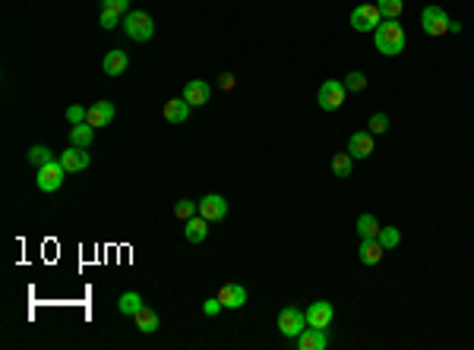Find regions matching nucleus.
Returning a JSON list of instances; mask_svg holds the SVG:
<instances>
[{"instance_id": "8", "label": "nucleus", "mask_w": 474, "mask_h": 350, "mask_svg": "<svg viewBox=\"0 0 474 350\" xmlns=\"http://www.w3.org/2000/svg\"><path fill=\"white\" fill-rule=\"evenodd\" d=\"M199 215H203L205 221H225V215H228V199L219 193H209L199 199Z\"/></svg>"}, {"instance_id": "17", "label": "nucleus", "mask_w": 474, "mask_h": 350, "mask_svg": "<svg viewBox=\"0 0 474 350\" xmlns=\"http://www.w3.org/2000/svg\"><path fill=\"white\" fill-rule=\"evenodd\" d=\"M187 117H190V101L184 95L171 98V101H164V120H168V123H184Z\"/></svg>"}, {"instance_id": "29", "label": "nucleus", "mask_w": 474, "mask_h": 350, "mask_svg": "<svg viewBox=\"0 0 474 350\" xmlns=\"http://www.w3.org/2000/svg\"><path fill=\"white\" fill-rule=\"evenodd\" d=\"M86 120H89V107H82V105H70V107H66V123H70V126L86 123Z\"/></svg>"}, {"instance_id": "11", "label": "nucleus", "mask_w": 474, "mask_h": 350, "mask_svg": "<svg viewBox=\"0 0 474 350\" xmlns=\"http://www.w3.org/2000/svg\"><path fill=\"white\" fill-rule=\"evenodd\" d=\"M60 164H64V167H66V174L86 171V167H89V148L66 146V152H60Z\"/></svg>"}, {"instance_id": "7", "label": "nucleus", "mask_w": 474, "mask_h": 350, "mask_svg": "<svg viewBox=\"0 0 474 350\" xmlns=\"http://www.w3.org/2000/svg\"><path fill=\"white\" fill-rule=\"evenodd\" d=\"M307 328V312L297 310V306H285V310L278 312V332L285 334V338H297V334Z\"/></svg>"}, {"instance_id": "33", "label": "nucleus", "mask_w": 474, "mask_h": 350, "mask_svg": "<svg viewBox=\"0 0 474 350\" xmlns=\"http://www.w3.org/2000/svg\"><path fill=\"white\" fill-rule=\"evenodd\" d=\"M101 10H114V13L127 16L130 13V0H101Z\"/></svg>"}, {"instance_id": "26", "label": "nucleus", "mask_w": 474, "mask_h": 350, "mask_svg": "<svg viewBox=\"0 0 474 350\" xmlns=\"http://www.w3.org/2000/svg\"><path fill=\"white\" fill-rule=\"evenodd\" d=\"M376 7H379L383 19H399L405 10V0H376Z\"/></svg>"}, {"instance_id": "35", "label": "nucleus", "mask_w": 474, "mask_h": 350, "mask_svg": "<svg viewBox=\"0 0 474 350\" xmlns=\"http://www.w3.org/2000/svg\"><path fill=\"white\" fill-rule=\"evenodd\" d=\"M219 89H221V92H231V89H234V73H221Z\"/></svg>"}, {"instance_id": "6", "label": "nucleus", "mask_w": 474, "mask_h": 350, "mask_svg": "<svg viewBox=\"0 0 474 350\" xmlns=\"http://www.w3.org/2000/svg\"><path fill=\"white\" fill-rule=\"evenodd\" d=\"M383 23V13L376 3H360L351 10V29L354 32H376V25Z\"/></svg>"}, {"instance_id": "13", "label": "nucleus", "mask_w": 474, "mask_h": 350, "mask_svg": "<svg viewBox=\"0 0 474 350\" xmlns=\"http://www.w3.org/2000/svg\"><path fill=\"white\" fill-rule=\"evenodd\" d=\"M184 98L190 101V107L197 105V107H203L209 98H212V85L209 82H203V79H193V82H187L184 85Z\"/></svg>"}, {"instance_id": "34", "label": "nucleus", "mask_w": 474, "mask_h": 350, "mask_svg": "<svg viewBox=\"0 0 474 350\" xmlns=\"http://www.w3.org/2000/svg\"><path fill=\"white\" fill-rule=\"evenodd\" d=\"M221 310H225V306H221V300H219V297H209V300L203 303V312H205V316H219Z\"/></svg>"}, {"instance_id": "27", "label": "nucleus", "mask_w": 474, "mask_h": 350, "mask_svg": "<svg viewBox=\"0 0 474 350\" xmlns=\"http://www.w3.org/2000/svg\"><path fill=\"white\" fill-rule=\"evenodd\" d=\"M197 212H199V202H193V199H177V202H174V215H177L180 221L193 218Z\"/></svg>"}, {"instance_id": "21", "label": "nucleus", "mask_w": 474, "mask_h": 350, "mask_svg": "<svg viewBox=\"0 0 474 350\" xmlns=\"http://www.w3.org/2000/svg\"><path fill=\"white\" fill-rule=\"evenodd\" d=\"M117 310H121L123 316H136V312L142 310V297H139L136 291L121 293V300H117Z\"/></svg>"}, {"instance_id": "5", "label": "nucleus", "mask_w": 474, "mask_h": 350, "mask_svg": "<svg viewBox=\"0 0 474 350\" xmlns=\"http://www.w3.org/2000/svg\"><path fill=\"white\" fill-rule=\"evenodd\" d=\"M345 95H348V89H345L342 79H326L316 92V101L323 111H338L345 105Z\"/></svg>"}, {"instance_id": "19", "label": "nucleus", "mask_w": 474, "mask_h": 350, "mask_svg": "<svg viewBox=\"0 0 474 350\" xmlns=\"http://www.w3.org/2000/svg\"><path fill=\"white\" fill-rule=\"evenodd\" d=\"M105 73L108 76H121V73H127V66H130V57H127V54H123L121 48L117 51H108L105 54Z\"/></svg>"}, {"instance_id": "2", "label": "nucleus", "mask_w": 474, "mask_h": 350, "mask_svg": "<svg viewBox=\"0 0 474 350\" xmlns=\"http://www.w3.org/2000/svg\"><path fill=\"white\" fill-rule=\"evenodd\" d=\"M123 32H127V38H133V41H149L155 35V23H152V16L142 13V10H130V13L123 16Z\"/></svg>"}, {"instance_id": "31", "label": "nucleus", "mask_w": 474, "mask_h": 350, "mask_svg": "<svg viewBox=\"0 0 474 350\" xmlns=\"http://www.w3.org/2000/svg\"><path fill=\"white\" fill-rule=\"evenodd\" d=\"M386 130H389V114L379 111V114L370 117V133H373V136H379V133H386Z\"/></svg>"}, {"instance_id": "1", "label": "nucleus", "mask_w": 474, "mask_h": 350, "mask_svg": "<svg viewBox=\"0 0 474 350\" xmlns=\"http://www.w3.org/2000/svg\"><path fill=\"white\" fill-rule=\"evenodd\" d=\"M373 41H376V51H379V54H386V57H395V54H401V51H405V44H408V35H405V29L399 25V19H383V23L376 25Z\"/></svg>"}, {"instance_id": "18", "label": "nucleus", "mask_w": 474, "mask_h": 350, "mask_svg": "<svg viewBox=\"0 0 474 350\" xmlns=\"http://www.w3.org/2000/svg\"><path fill=\"white\" fill-rule=\"evenodd\" d=\"M358 256H360V262H364V265H379V262H383V256H386V250L379 246V240H360Z\"/></svg>"}, {"instance_id": "32", "label": "nucleus", "mask_w": 474, "mask_h": 350, "mask_svg": "<svg viewBox=\"0 0 474 350\" xmlns=\"http://www.w3.org/2000/svg\"><path fill=\"white\" fill-rule=\"evenodd\" d=\"M101 29H117V25H123L121 23V13H114V10H101Z\"/></svg>"}, {"instance_id": "9", "label": "nucleus", "mask_w": 474, "mask_h": 350, "mask_svg": "<svg viewBox=\"0 0 474 350\" xmlns=\"http://www.w3.org/2000/svg\"><path fill=\"white\" fill-rule=\"evenodd\" d=\"M303 312H307V325H313V328H329L332 325V319H336V310H332V303L329 300L310 303Z\"/></svg>"}, {"instance_id": "14", "label": "nucleus", "mask_w": 474, "mask_h": 350, "mask_svg": "<svg viewBox=\"0 0 474 350\" xmlns=\"http://www.w3.org/2000/svg\"><path fill=\"white\" fill-rule=\"evenodd\" d=\"M209 224H212V221H205L203 215H193V218H187L184 221V237H187L190 243H203L205 237H209Z\"/></svg>"}, {"instance_id": "20", "label": "nucleus", "mask_w": 474, "mask_h": 350, "mask_svg": "<svg viewBox=\"0 0 474 350\" xmlns=\"http://www.w3.org/2000/svg\"><path fill=\"white\" fill-rule=\"evenodd\" d=\"M92 139H95V126H89V123H76V126H70V146L89 148Z\"/></svg>"}, {"instance_id": "28", "label": "nucleus", "mask_w": 474, "mask_h": 350, "mask_svg": "<svg viewBox=\"0 0 474 350\" xmlns=\"http://www.w3.org/2000/svg\"><path fill=\"white\" fill-rule=\"evenodd\" d=\"M29 161H32L35 167H41V164L54 161V155H51V148H48V146H32V148H29Z\"/></svg>"}, {"instance_id": "30", "label": "nucleus", "mask_w": 474, "mask_h": 350, "mask_svg": "<svg viewBox=\"0 0 474 350\" xmlns=\"http://www.w3.org/2000/svg\"><path fill=\"white\" fill-rule=\"evenodd\" d=\"M345 89H348V92H364V89H367V76L358 73V70L348 73V76H345Z\"/></svg>"}, {"instance_id": "4", "label": "nucleus", "mask_w": 474, "mask_h": 350, "mask_svg": "<svg viewBox=\"0 0 474 350\" xmlns=\"http://www.w3.org/2000/svg\"><path fill=\"white\" fill-rule=\"evenodd\" d=\"M64 177H66V167L58 161H48L38 167V177H35V183H38L41 193H58L60 187H64Z\"/></svg>"}, {"instance_id": "3", "label": "nucleus", "mask_w": 474, "mask_h": 350, "mask_svg": "<svg viewBox=\"0 0 474 350\" xmlns=\"http://www.w3.org/2000/svg\"><path fill=\"white\" fill-rule=\"evenodd\" d=\"M449 13L442 7H436V3H430V7H424V13H421V29H424L430 38H440V35L449 32Z\"/></svg>"}, {"instance_id": "10", "label": "nucleus", "mask_w": 474, "mask_h": 350, "mask_svg": "<svg viewBox=\"0 0 474 350\" xmlns=\"http://www.w3.org/2000/svg\"><path fill=\"white\" fill-rule=\"evenodd\" d=\"M348 155L358 161V158H370L373 155V133L370 130H358L351 133V139H348Z\"/></svg>"}, {"instance_id": "25", "label": "nucleus", "mask_w": 474, "mask_h": 350, "mask_svg": "<svg viewBox=\"0 0 474 350\" xmlns=\"http://www.w3.org/2000/svg\"><path fill=\"white\" fill-rule=\"evenodd\" d=\"M376 240H379V246H383L386 253H389V250H395V246L401 243V230L399 228H379Z\"/></svg>"}, {"instance_id": "12", "label": "nucleus", "mask_w": 474, "mask_h": 350, "mask_svg": "<svg viewBox=\"0 0 474 350\" xmlns=\"http://www.w3.org/2000/svg\"><path fill=\"white\" fill-rule=\"evenodd\" d=\"M295 341H297V347H301V350H326L329 338H326V328L307 325V328H303V332L295 338Z\"/></svg>"}, {"instance_id": "22", "label": "nucleus", "mask_w": 474, "mask_h": 350, "mask_svg": "<svg viewBox=\"0 0 474 350\" xmlns=\"http://www.w3.org/2000/svg\"><path fill=\"white\" fill-rule=\"evenodd\" d=\"M133 319H136V328H139V332H142V334H152V332H158V316H155V312H152V310H146V306H142V310H139Z\"/></svg>"}, {"instance_id": "23", "label": "nucleus", "mask_w": 474, "mask_h": 350, "mask_svg": "<svg viewBox=\"0 0 474 350\" xmlns=\"http://www.w3.org/2000/svg\"><path fill=\"white\" fill-rule=\"evenodd\" d=\"M358 234H360V240H376V234H379V221H376L373 215H360L358 218Z\"/></svg>"}, {"instance_id": "24", "label": "nucleus", "mask_w": 474, "mask_h": 350, "mask_svg": "<svg viewBox=\"0 0 474 350\" xmlns=\"http://www.w3.org/2000/svg\"><path fill=\"white\" fill-rule=\"evenodd\" d=\"M351 171H354V158L348 155V152H338V155L332 158V174H336V177H351Z\"/></svg>"}, {"instance_id": "15", "label": "nucleus", "mask_w": 474, "mask_h": 350, "mask_svg": "<svg viewBox=\"0 0 474 350\" xmlns=\"http://www.w3.org/2000/svg\"><path fill=\"white\" fill-rule=\"evenodd\" d=\"M219 300H221V306L225 310H240L247 303V287H240V284H225L219 291Z\"/></svg>"}, {"instance_id": "16", "label": "nucleus", "mask_w": 474, "mask_h": 350, "mask_svg": "<svg viewBox=\"0 0 474 350\" xmlns=\"http://www.w3.org/2000/svg\"><path fill=\"white\" fill-rule=\"evenodd\" d=\"M114 120V105H111V101H95V105L89 107V126H95V130H99V126H108V123Z\"/></svg>"}]
</instances>
